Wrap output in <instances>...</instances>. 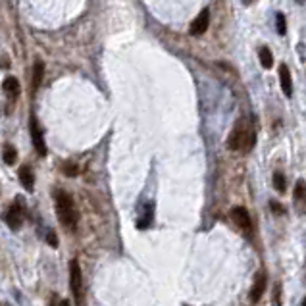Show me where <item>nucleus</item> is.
Masks as SVG:
<instances>
[{
    "mask_svg": "<svg viewBox=\"0 0 306 306\" xmlns=\"http://www.w3.org/2000/svg\"><path fill=\"white\" fill-rule=\"evenodd\" d=\"M29 131H31V139L35 145V150L39 156H47V145H45V137H43V129H40L37 118H31L29 124Z\"/></svg>",
    "mask_w": 306,
    "mask_h": 306,
    "instance_id": "nucleus-5",
    "label": "nucleus"
},
{
    "mask_svg": "<svg viewBox=\"0 0 306 306\" xmlns=\"http://www.w3.org/2000/svg\"><path fill=\"white\" fill-rule=\"evenodd\" d=\"M275 25H277V33L285 37V33H287V22H285V16H283L281 12H277V16H275Z\"/></svg>",
    "mask_w": 306,
    "mask_h": 306,
    "instance_id": "nucleus-16",
    "label": "nucleus"
},
{
    "mask_svg": "<svg viewBox=\"0 0 306 306\" xmlns=\"http://www.w3.org/2000/svg\"><path fill=\"white\" fill-rule=\"evenodd\" d=\"M270 208H272V212H274V214H283V212H285L281 204L275 202V200H270Z\"/></svg>",
    "mask_w": 306,
    "mask_h": 306,
    "instance_id": "nucleus-19",
    "label": "nucleus"
},
{
    "mask_svg": "<svg viewBox=\"0 0 306 306\" xmlns=\"http://www.w3.org/2000/svg\"><path fill=\"white\" fill-rule=\"evenodd\" d=\"M279 79H281L283 94H285V96H291V94H293V79H291V71L285 64L279 68Z\"/></svg>",
    "mask_w": 306,
    "mask_h": 306,
    "instance_id": "nucleus-10",
    "label": "nucleus"
},
{
    "mask_svg": "<svg viewBox=\"0 0 306 306\" xmlns=\"http://www.w3.org/2000/svg\"><path fill=\"white\" fill-rule=\"evenodd\" d=\"M70 287L75 298V304L85 306V289H83V275H81V268H79L77 260L70 262Z\"/></svg>",
    "mask_w": 306,
    "mask_h": 306,
    "instance_id": "nucleus-3",
    "label": "nucleus"
},
{
    "mask_svg": "<svg viewBox=\"0 0 306 306\" xmlns=\"http://www.w3.org/2000/svg\"><path fill=\"white\" fill-rule=\"evenodd\" d=\"M266 283H268V275L264 274V272L256 275L254 285H252V289H251V300L252 302H258L260 297L264 295V291H266Z\"/></svg>",
    "mask_w": 306,
    "mask_h": 306,
    "instance_id": "nucleus-8",
    "label": "nucleus"
},
{
    "mask_svg": "<svg viewBox=\"0 0 306 306\" xmlns=\"http://www.w3.org/2000/svg\"><path fill=\"white\" fill-rule=\"evenodd\" d=\"M24 220H25V208L24 204H22V200H17V202H14L8 208V212L4 216V221L10 226V229H19Z\"/></svg>",
    "mask_w": 306,
    "mask_h": 306,
    "instance_id": "nucleus-4",
    "label": "nucleus"
},
{
    "mask_svg": "<svg viewBox=\"0 0 306 306\" xmlns=\"http://www.w3.org/2000/svg\"><path fill=\"white\" fill-rule=\"evenodd\" d=\"M258 58H260V64L266 68V70H270L272 66H274V56H272V52H270V48L268 47H262L258 50Z\"/></svg>",
    "mask_w": 306,
    "mask_h": 306,
    "instance_id": "nucleus-13",
    "label": "nucleus"
},
{
    "mask_svg": "<svg viewBox=\"0 0 306 306\" xmlns=\"http://www.w3.org/2000/svg\"><path fill=\"white\" fill-rule=\"evenodd\" d=\"M54 204H56V216L62 226H66L68 229H73L77 226V210L75 204L66 191L62 189H54Z\"/></svg>",
    "mask_w": 306,
    "mask_h": 306,
    "instance_id": "nucleus-2",
    "label": "nucleus"
},
{
    "mask_svg": "<svg viewBox=\"0 0 306 306\" xmlns=\"http://www.w3.org/2000/svg\"><path fill=\"white\" fill-rule=\"evenodd\" d=\"M43 75H45V64L43 62H35L33 66V91H37L43 81Z\"/></svg>",
    "mask_w": 306,
    "mask_h": 306,
    "instance_id": "nucleus-12",
    "label": "nucleus"
},
{
    "mask_svg": "<svg viewBox=\"0 0 306 306\" xmlns=\"http://www.w3.org/2000/svg\"><path fill=\"white\" fill-rule=\"evenodd\" d=\"M231 220L235 221L239 229H243L244 233H252V220L249 212H247V208L243 206H235L233 210H231Z\"/></svg>",
    "mask_w": 306,
    "mask_h": 306,
    "instance_id": "nucleus-6",
    "label": "nucleus"
},
{
    "mask_svg": "<svg viewBox=\"0 0 306 306\" xmlns=\"http://www.w3.org/2000/svg\"><path fill=\"white\" fill-rule=\"evenodd\" d=\"M302 306H306V297H304V300H302Z\"/></svg>",
    "mask_w": 306,
    "mask_h": 306,
    "instance_id": "nucleus-24",
    "label": "nucleus"
},
{
    "mask_svg": "<svg viewBox=\"0 0 306 306\" xmlns=\"http://www.w3.org/2000/svg\"><path fill=\"white\" fill-rule=\"evenodd\" d=\"M274 185H275V189H277L279 193H285L287 185H285V175H283L281 172H275L274 173Z\"/></svg>",
    "mask_w": 306,
    "mask_h": 306,
    "instance_id": "nucleus-17",
    "label": "nucleus"
},
{
    "mask_svg": "<svg viewBox=\"0 0 306 306\" xmlns=\"http://www.w3.org/2000/svg\"><path fill=\"white\" fill-rule=\"evenodd\" d=\"M60 306H70V300H60Z\"/></svg>",
    "mask_w": 306,
    "mask_h": 306,
    "instance_id": "nucleus-22",
    "label": "nucleus"
},
{
    "mask_svg": "<svg viewBox=\"0 0 306 306\" xmlns=\"http://www.w3.org/2000/svg\"><path fill=\"white\" fill-rule=\"evenodd\" d=\"M208 25H210V10L204 8L202 12L193 19V24H191V29H189V31H191L193 37H198V35L206 33Z\"/></svg>",
    "mask_w": 306,
    "mask_h": 306,
    "instance_id": "nucleus-7",
    "label": "nucleus"
},
{
    "mask_svg": "<svg viewBox=\"0 0 306 306\" xmlns=\"http://www.w3.org/2000/svg\"><path fill=\"white\" fill-rule=\"evenodd\" d=\"M295 2H297V4H304L306 0H295Z\"/></svg>",
    "mask_w": 306,
    "mask_h": 306,
    "instance_id": "nucleus-23",
    "label": "nucleus"
},
{
    "mask_svg": "<svg viewBox=\"0 0 306 306\" xmlns=\"http://www.w3.org/2000/svg\"><path fill=\"white\" fill-rule=\"evenodd\" d=\"M274 300L277 306H281V285H277L274 291Z\"/></svg>",
    "mask_w": 306,
    "mask_h": 306,
    "instance_id": "nucleus-21",
    "label": "nucleus"
},
{
    "mask_svg": "<svg viewBox=\"0 0 306 306\" xmlns=\"http://www.w3.org/2000/svg\"><path fill=\"white\" fill-rule=\"evenodd\" d=\"M62 172L66 173V175H70V177H75L79 173V168L73 162H66V164L62 166Z\"/></svg>",
    "mask_w": 306,
    "mask_h": 306,
    "instance_id": "nucleus-18",
    "label": "nucleus"
},
{
    "mask_svg": "<svg viewBox=\"0 0 306 306\" xmlns=\"http://www.w3.org/2000/svg\"><path fill=\"white\" fill-rule=\"evenodd\" d=\"M256 142V133L247 119H239L233 127V131L228 137V149L241 150V152H251Z\"/></svg>",
    "mask_w": 306,
    "mask_h": 306,
    "instance_id": "nucleus-1",
    "label": "nucleus"
},
{
    "mask_svg": "<svg viewBox=\"0 0 306 306\" xmlns=\"http://www.w3.org/2000/svg\"><path fill=\"white\" fill-rule=\"evenodd\" d=\"M295 200L298 204H306V183L304 181H297V185H295Z\"/></svg>",
    "mask_w": 306,
    "mask_h": 306,
    "instance_id": "nucleus-15",
    "label": "nucleus"
},
{
    "mask_svg": "<svg viewBox=\"0 0 306 306\" xmlns=\"http://www.w3.org/2000/svg\"><path fill=\"white\" fill-rule=\"evenodd\" d=\"M17 177H19L22 185H24L27 191H33V187H35V173H33V170L29 166H22L19 172H17Z\"/></svg>",
    "mask_w": 306,
    "mask_h": 306,
    "instance_id": "nucleus-9",
    "label": "nucleus"
},
{
    "mask_svg": "<svg viewBox=\"0 0 306 306\" xmlns=\"http://www.w3.org/2000/svg\"><path fill=\"white\" fill-rule=\"evenodd\" d=\"M2 158H4V164H16L17 160V150L12 147V145H4V150H2Z\"/></svg>",
    "mask_w": 306,
    "mask_h": 306,
    "instance_id": "nucleus-14",
    "label": "nucleus"
},
{
    "mask_svg": "<svg viewBox=\"0 0 306 306\" xmlns=\"http://www.w3.org/2000/svg\"><path fill=\"white\" fill-rule=\"evenodd\" d=\"M4 93H8L12 98L19 96V93H22L19 81H17L16 77H6V81H4Z\"/></svg>",
    "mask_w": 306,
    "mask_h": 306,
    "instance_id": "nucleus-11",
    "label": "nucleus"
},
{
    "mask_svg": "<svg viewBox=\"0 0 306 306\" xmlns=\"http://www.w3.org/2000/svg\"><path fill=\"white\" fill-rule=\"evenodd\" d=\"M47 241H48V244H50L52 249H56V247H58V239H56V233H54V231H48Z\"/></svg>",
    "mask_w": 306,
    "mask_h": 306,
    "instance_id": "nucleus-20",
    "label": "nucleus"
}]
</instances>
